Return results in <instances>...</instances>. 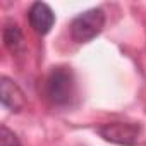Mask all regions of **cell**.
I'll list each match as a JSON object with an SVG mask.
<instances>
[{
    "label": "cell",
    "instance_id": "cell-1",
    "mask_svg": "<svg viewBox=\"0 0 146 146\" xmlns=\"http://www.w3.org/2000/svg\"><path fill=\"white\" fill-rule=\"evenodd\" d=\"M74 74L69 67H53L45 83V93L53 105H67L74 96Z\"/></svg>",
    "mask_w": 146,
    "mask_h": 146
},
{
    "label": "cell",
    "instance_id": "cell-2",
    "mask_svg": "<svg viewBox=\"0 0 146 146\" xmlns=\"http://www.w3.org/2000/svg\"><path fill=\"white\" fill-rule=\"evenodd\" d=\"M105 26V14L102 9H90L70 23V36L78 43H88L96 38Z\"/></svg>",
    "mask_w": 146,
    "mask_h": 146
},
{
    "label": "cell",
    "instance_id": "cell-3",
    "mask_svg": "<svg viewBox=\"0 0 146 146\" xmlns=\"http://www.w3.org/2000/svg\"><path fill=\"white\" fill-rule=\"evenodd\" d=\"M143 127L134 122H108L98 127V134L110 143L122 146H136Z\"/></svg>",
    "mask_w": 146,
    "mask_h": 146
},
{
    "label": "cell",
    "instance_id": "cell-4",
    "mask_svg": "<svg viewBox=\"0 0 146 146\" xmlns=\"http://www.w3.org/2000/svg\"><path fill=\"white\" fill-rule=\"evenodd\" d=\"M28 19H29L33 31L43 36V35L50 33V29L53 28L55 14L50 9V5H46L45 2H35L28 12Z\"/></svg>",
    "mask_w": 146,
    "mask_h": 146
},
{
    "label": "cell",
    "instance_id": "cell-5",
    "mask_svg": "<svg viewBox=\"0 0 146 146\" xmlns=\"http://www.w3.org/2000/svg\"><path fill=\"white\" fill-rule=\"evenodd\" d=\"M0 95H2V105L12 112H19L26 105L23 90L12 79H9L5 76L0 79Z\"/></svg>",
    "mask_w": 146,
    "mask_h": 146
},
{
    "label": "cell",
    "instance_id": "cell-6",
    "mask_svg": "<svg viewBox=\"0 0 146 146\" xmlns=\"http://www.w3.org/2000/svg\"><path fill=\"white\" fill-rule=\"evenodd\" d=\"M21 41H23V33H21L19 26L12 24V23L5 24V28H4V45L11 52H16L19 48Z\"/></svg>",
    "mask_w": 146,
    "mask_h": 146
},
{
    "label": "cell",
    "instance_id": "cell-7",
    "mask_svg": "<svg viewBox=\"0 0 146 146\" xmlns=\"http://www.w3.org/2000/svg\"><path fill=\"white\" fill-rule=\"evenodd\" d=\"M0 146H21L19 137H17L7 125H2V134H0Z\"/></svg>",
    "mask_w": 146,
    "mask_h": 146
}]
</instances>
